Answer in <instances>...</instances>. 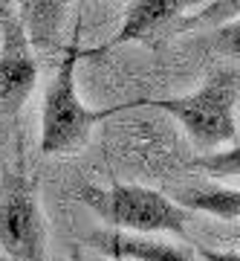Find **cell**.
<instances>
[{
  "label": "cell",
  "mask_w": 240,
  "mask_h": 261,
  "mask_svg": "<svg viewBox=\"0 0 240 261\" xmlns=\"http://www.w3.org/2000/svg\"><path fill=\"white\" fill-rule=\"evenodd\" d=\"M240 93V75L237 67L231 64L220 73H214L208 82L188 96L176 99H142L139 105L162 108L165 113L176 116V122L185 128L200 151L217 148V145H234L237 142V119H234V105Z\"/></svg>",
  "instance_id": "cell-1"
},
{
  "label": "cell",
  "mask_w": 240,
  "mask_h": 261,
  "mask_svg": "<svg viewBox=\"0 0 240 261\" xmlns=\"http://www.w3.org/2000/svg\"><path fill=\"white\" fill-rule=\"evenodd\" d=\"M78 38L70 41L58 73L46 90L44 113H41V154H73L90 140V130L104 122L107 116L133 108V105H113L104 111H93L81 102V96L75 90V67H78Z\"/></svg>",
  "instance_id": "cell-2"
},
{
  "label": "cell",
  "mask_w": 240,
  "mask_h": 261,
  "mask_svg": "<svg viewBox=\"0 0 240 261\" xmlns=\"http://www.w3.org/2000/svg\"><path fill=\"white\" fill-rule=\"evenodd\" d=\"M84 203L116 229H128L136 235L174 232L183 235L191 215L165 197L157 189L136 186V183H113L110 189H84Z\"/></svg>",
  "instance_id": "cell-3"
},
{
  "label": "cell",
  "mask_w": 240,
  "mask_h": 261,
  "mask_svg": "<svg viewBox=\"0 0 240 261\" xmlns=\"http://www.w3.org/2000/svg\"><path fill=\"white\" fill-rule=\"evenodd\" d=\"M0 244L15 261H46L44 215L23 171H6L0 186Z\"/></svg>",
  "instance_id": "cell-4"
},
{
  "label": "cell",
  "mask_w": 240,
  "mask_h": 261,
  "mask_svg": "<svg viewBox=\"0 0 240 261\" xmlns=\"http://www.w3.org/2000/svg\"><path fill=\"white\" fill-rule=\"evenodd\" d=\"M38 84V64L18 12L0 3V111L15 116Z\"/></svg>",
  "instance_id": "cell-5"
},
{
  "label": "cell",
  "mask_w": 240,
  "mask_h": 261,
  "mask_svg": "<svg viewBox=\"0 0 240 261\" xmlns=\"http://www.w3.org/2000/svg\"><path fill=\"white\" fill-rule=\"evenodd\" d=\"M179 12H185L183 0H133L128 3V12H125V20H122L119 32L104 41L102 47L96 49H81L78 58H99L110 49L122 47V44H130V41H145V38L159 29L162 23H168L171 18H176Z\"/></svg>",
  "instance_id": "cell-6"
},
{
  "label": "cell",
  "mask_w": 240,
  "mask_h": 261,
  "mask_svg": "<svg viewBox=\"0 0 240 261\" xmlns=\"http://www.w3.org/2000/svg\"><path fill=\"white\" fill-rule=\"evenodd\" d=\"M90 241L116 261H194L191 247L159 241L154 235H125V232H93Z\"/></svg>",
  "instance_id": "cell-7"
},
{
  "label": "cell",
  "mask_w": 240,
  "mask_h": 261,
  "mask_svg": "<svg viewBox=\"0 0 240 261\" xmlns=\"http://www.w3.org/2000/svg\"><path fill=\"white\" fill-rule=\"evenodd\" d=\"M67 3H58V0H32V3H20L18 9V20L23 32H26L29 47L38 44V47H55L58 29H61V20H64Z\"/></svg>",
  "instance_id": "cell-8"
},
{
  "label": "cell",
  "mask_w": 240,
  "mask_h": 261,
  "mask_svg": "<svg viewBox=\"0 0 240 261\" xmlns=\"http://www.w3.org/2000/svg\"><path fill=\"white\" fill-rule=\"evenodd\" d=\"M174 203L185 212H205L220 221L234 224L240 218V192L229 186H212V189H185L174 197Z\"/></svg>",
  "instance_id": "cell-9"
},
{
  "label": "cell",
  "mask_w": 240,
  "mask_h": 261,
  "mask_svg": "<svg viewBox=\"0 0 240 261\" xmlns=\"http://www.w3.org/2000/svg\"><path fill=\"white\" fill-rule=\"evenodd\" d=\"M197 168H205L217 177H237L240 171V151H237V142L231 148L220 151V154H205V157H197L194 160Z\"/></svg>",
  "instance_id": "cell-10"
},
{
  "label": "cell",
  "mask_w": 240,
  "mask_h": 261,
  "mask_svg": "<svg viewBox=\"0 0 240 261\" xmlns=\"http://www.w3.org/2000/svg\"><path fill=\"white\" fill-rule=\"evenodd\" d=\"M234 12H237V0H231V3H226V0H217V3H208L200 15H194V18H188L179 23V29H194V27H212V23H229V20H234Z\"/></svg>",
  "instance_id": "cell-11"
},
{
  "label": "cell",
  "mask_w": 240,
  "mask_h": 261,
  "mask_svg": "<svg viewBox=\"0 0 240 261\" xmlns=\"http://www.w3.org/2000/svg\"><path fill=\"white\" fill-rule=\"evenodd\" d=\"M217 38H220L226 47H231V58H237V18L229 20V23H223L217 29Z\"/></svg>",
  "instance_id": "cell-12"
},
{
  "label": "cell",
  "mask_w": 240,
  "mask_h": 261,
  "mask_svg": "<svg viewBox=\"0 0 240 261\" xmlns=\"http://www.w3.org/2000/svg\"><path fill=\"white\" fill-rule=\"evenodd\" d=\"M203 261H240L237 250H212V247H197Z\"/></svg>",
  "instance_id": "cell-13"
},
{
  "label": "cell",
  "mask_w": 240,
  "mask_h": 261,
  "mask_svg": "<svg viewBox=\"0 0 240 261\" xmlns=\"http://www.w3.org/2000/svg\"><path fill=\"white\" fill-rule=\"evenodd\" d=\"M113 261H116V258H113Z\"/></svg>",
  "instance_id": "cell-14"
},
{
  "label": "cell",
  "mask_w": 240,
  "mask_h": 261,
  "mask_svg": "<svg viewBox=\"0 0 240 261\" xmlns=\"http://www.w3.org/2000/svg\"><path fill=\"white\" fill-rule=\"evenodd\" d=\"M75 261H78V258H75Z\"/></svg>",
  "instance_id": "cell-15"
}]
</instances>
